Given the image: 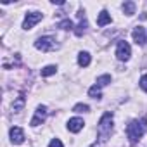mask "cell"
<instances>
[{
	"mask_svg": "<svg viewBox=\"0 0 147 147\" xmlns=\"http://www.w3.org/2000/svg\"><path fill=\"white\" fill-rule=\"evenodd\" d=\"M145 123H147L145 119H144V121L133 119V121L128 123V126H126V137H128L130 144H137V142L142 138V135H144V131H145Z\"/></svg>",
	"mask_w": 147,
	"mask_h": 147,
	"instance_id": "cell-1",
	"label": "cell"
},
{
	"mask_svg": "<svg viewBox=\"0 0 147 147\" xmlns=\"http://www.w3.org/2000/svg\"><path fill=\"white\" fill-rule=\"evenodd\" d=\"M97 133H99L100 142H106L111 137V133H113V113L102 114V118L99 121V126H97Z\"/></svg>",
	"mask_w": 147,
	"mask_h": 147,
	"instance_id": "cell-2",
	"label": "cell"
},
{
	"mask_svg": "<svg viewBox=\"0 0 147 147\" xmlns=\"http://www.w3.org/2000/svg\"><path fill=\"white\" fill-rule=\"evenodd\" d=\"M35 47L42 52H49V50H55L59 47V43L52 38V36H42L35 42Z\"/></svg>",
	"mask_w": 147,
	"mask_h": 147,
	"instance_id": "cell-3",
	"label": "cell"
},
{
	"mask_svg": "<svg viewBox=\"0 0 147 147\" xmlns=\"http://www.w3.org/2000/svg\"><path fill=\"white\" fill-rule=\"evenodd\" d=\"M130 55H131V49H130L128 42L119 40V42H118V47H116V57H118L119 61H128Z\"/></svg>",
	"mask_w": 147,
	"mask_h": 147,
	"instance_id": "cell-4",
	"label": "cell"
},
{
	"mask_svg": "<svg viewBox=\"0 0 147 147\" xmlns=\"http://www.w3.org/2000/svg\"><path fill=\"white\" fill-rule=\"evenodd\" d=\"M42 18H43V14H42V12H28V14H26V18H24L23 28H24V30H31L36 23H40V21H42Z\"/></svg>",
	"mask_w": 147,
	"mask_h": 147,
	"instance_id": "cell-5",
	"label": "cell"
},
{
	"mask_svg": "<svg viewBox=\"0 0 147 147\" xmlns=\"http://www.w3.org/2000/svg\"><path fill=\"white\" fill-rule=\"evenodd\" d=\"M45 118H47V107H45V106H38L36 111H35V116H33V119H31V126L42 125V123L45 121Z\"/></svg>",
	"mask_w": 147,
	"mask_h": 147,
	"instance_id": "cell-6",
	"label": "cell"
},
{
	"mask_svg": "<svg viewBox=\"0 0 147 147\" xmlns=\"http://www.w3.org/2000/svg\"><path fill=\"white\" fill-rule=\"evenodd\" d=\"M131 36H133V40H135L137 45H145V43H147V35H145V30H144L142 26H137V28L133 30Z\"/></svg>",
	"mask_w": 147,
	"mask_h": 147,
	"instance_id": "cell-7",
	"label": "cell"
},
{
	"mask_svg": "<svg viewBox=\"0 0 147 147\" xmlns=\"http://www.w3.org/2000/svg\"><path fill=\"white\" fill-rule=\"evenodd\" d=\"M11 140H12V144H23L24 142V131L19 128V126H12L11 128Z\"/></svg>",
	"mask_w": 147,
	"mask_h": 147,
	"instance_id": "cell-8",
	"label": "cell"
},
{
	"mask_svg": "<svg viewBox=\"0 0 147 147\" xmlns=\"http://www.w3.org/2000/svg\"><path fill=\"white\" fill-rule=\"evenodd\" d=\"M83 119L82 118H71L69 121H67V130L71 131V133H78L82 128H83Z\"/></svg>",
	"mask_w": 147,
	"mask_h": 147,
	"instance_id": "cell-9",
	"label": "cell"
},
{
	"mask_svg": "<svg viewBox=\"0 0 147 147\" xmlns=\"http://www.w3.org/2000/svg\"><path fill=\"white\" fill-rule=\"evenodd\" d=\"M78 18H80L82 21H80V24H78V28L75 30V33H76L78 36H82V35L85 33V30H87V26H88V23H87V19L83 18V12H82V11L78 12Z\"/></svg>",
	"mask_w": 147,
	"mask_h": 147,
	"instance_id": "cell-10",
	"label": "cell"
},
{
	"mask_svg": "<svg viewBox=\"0 0 147 147\" xmlns=\"http://www.w3.org/2000/svg\"><path fill=\"white\" fill-rule=\"evenodd\" d=\"M24 104H26L24 95H19V97L12 102V111H14V113H21V111H23V107H24Z\"/></svg>",
	"mask_w": 147,
	"mask_h": 147,
	"instance_id": "cell-11",
	"label": "cell"
},
{
	"mask_svg": "<svg viewBox=\"0 0 147 147\" xmlns=\"http://www.w3.org/2000/svg\"><path fill=\"white\" fill-rule=\"evenodd\" d=\"M111 23V14L107 12V11H102L100 14H99V18H97V24L99 26H106V24H109Z\"/></svg>",
	"mask_w": 147,
	"mask_h": 147,
	"instance_id": "cell-12",
	"label": "cell"
},
{
	"mask_svg": "<svg viewBox=\"0 0 147 147\" xmlns=\"http://www.w3.org/2000/svg\"><path fill=\"white\" fill-rule=\"evenodd\" d=\"M78 64H80L82 67H87V66L90 64V54H88V52H80V55H78Z\"/></svg>",
	"mask_w": 147,
	"mask_h": 147,
	"instance_id": "cell-13",
	"label": "cell"
},
{
	"mask_svg": "<svg viewBox=\"0 0 147 147\" xmlns=\"http://www.w3.org/2000/svg\"><path fill=\"white\" fill-rule=\"evenodd\" d=\"M123 12H125L126 16H131V14H135V2H131V0L125 2V4H123Z\"/></svg>",
	"mask_w": 147,
	"mask_h": 147,
	"instance_id": "cell-14",
	"label": "cell"
},
{
	"mask_svg": "<svg viewBox=\"0 0 147 147\" xmlns=\"http://www.w3.org/2000/svg\"><path fill=\"white\" fill-rule=\"evenodd\" d=\"M88 95H90L92 99H100V97H102L100 87H99V85H94V87H90V90H88Z\"/></svg>",
	"mask_w": 147,
	"mask_h": 147,
	"instance_id": "cell-15",
	"label": "cell"
},
{
	"mask_svg": "<svg viewBox=\"0 0 147 147\" xmlns=\"http://www.w3.org/2000/svg\"><path fill=\"white\" fill-rule=\"evenodd\" d=\"M55 71H57L55 66H45L40 73H42V76H50V75H55Z\"/></svg>",
	"mask_w": 147,
	"mask_h": 147,
	"instance_id": "cell-16",
	"label": "cell"
},
{
	"mask_svg": "<svg viewBox=\"0 0 147 147\" xmlns=\"http://www.w3.org/2000/svg\"><path fill=\"white\" fill-rule=\"evenodd\" d=\"M109 83H111V76H109V75H102V76L97 78V85H99V87H106V85H109Z\"/></svg>",
	"mask_w": 147,
	"mask_h": 147,
	"instance_id": "cell-17",
	"label": "cell"
},
{
	"mask_svg": "<svg viewBox=\"0 0 147 147\" xmlns=\"http://www.w3.org/2000/svg\"><path fill=\"white\" fill-rule=\"evenodd\" d=\"M73 111H75V113H88L90 107H88L87 104H76L75 107H73Z\"/></svg>",
	"mask_w": 147,
	"mask_h": 147,
	"instance_id": "cell-18",
	"label": "cell"
},
{
	"mask_svg": "<svg viewBox=\"0 0 147 147\" xmlns=\"http://www.w3.org/2000/svg\"><path fill=\"white\" fill-rule=\"evenodd\" d=\"M59 28L61 30H73V21L71 19H64L59 23Z\"/></svg>",
	"mask_w": 147,
	"mask_h": 147,
	"instance_id": "cell-19",
	"label": "cell"
},
{
	"mask_svg": "<svg viewBox=\"0 0 147 147\" xmlns=\"http://www.w3.org/2000/svg\"><path fill=\"white\" fill-rule=\"evenodd\" d=\"M49 147H64V145H62V142L59 138H52L50 144H49Z\"/></svg>",
	"mask_w": 147,
	"mask_h": 147,
	"instance_id": "cell-20",
	"label": "cell"
},
{
	"mask_svg": "<svg viewBox=\"0 0 147 147\" xmlns=\"http://www.w3.org/2000/svg\"><path fill=\"white\" fill-rule=\"evenodd\" d=\"M140 87H142V88L147 92V75H144V76L140 78Z\"/></svg>",
	"mask_w": 147,
	"mask_h": 147,
	"instance_id": "cell-21",
	"label": "cell"
},
{
	"mask_svg": "<svg viewBox=\"0 0 147 147\" xmlns=\"http://www.w3.org/2000/svg\"><path fill=\"white\" fill-rule=\"evenodd\" d=\"M90 147H99V144H94V145H90Z\"/></svg>",
	"mask_w": 147,
	"mask_h": 147,
	"instance_id": "cell-22",
	"label": "cell"
}]
</instances>
